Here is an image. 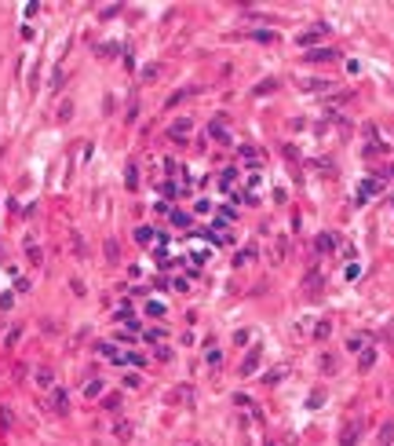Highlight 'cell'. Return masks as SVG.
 Wrapping results in <instances>:
<instances>
[{
  "label": "cell",
  "instance_id": "obj_1",
  "mask_svg": "<svg viewBox=\"0 0 394 446\" xmlns=\"http://www.w3.org/2000/svg\"><path fill=\"white\" fill-rule=\"evenodd\" d=\"M358 439H361V421H351L340 432V446H358Z\"/></svg>",
  "mask_w": 394,
  "mask_h": 446
},
{
  "label": "cell",
  "instance_id": "obj_2",
  "mask_svg": "<svg viewBox=\"0 0 394 446\" xmlns=\"http://www.w3.org/2000/svg\"><path fill=\"white\" fill-rule=\"evenodd\" d=\"M48 406L55 413H70V395L62 392V388H51V399H48Z\"/></svg>",
  "mask_w": 394,
  "mask_h": 446
},
{
  "label": "cell",
  "instance_id": "obj_3",
  "mask_svg": "<svg viewBox=\"0 0 394 446\" xmlns=\"http://www.w3.org/2000/svg\"><path fill=\"white\" fill-rule=\"evenodd\" d=\"M190 128H194V121H190V117H179V121H175L172 128H168V135H172V139H179V143H183V139H186V132H190Z\"/></svg>",
  "mask_w": 394,
  "mask_h": 446
},
{
  "label": "cell",
  "instance_id": "obj_4",
  "mask_svg": "<svg viewBox=\"0 0 394 446\" xmlns=\"http://www.w3.org/2000/svg\"><path fill=\"white\" fill-rule=\"evenodd\" d=\"M332 59H340L332 48H314V51H307V62H332Z\"/></svg>",
  "mask_w": 394,
  "mask_h": 446
},
{
  "label": "cell",
  "instance_id": "obj_5",
  "mask_svg": "<svg viewBox=\"0 0 394 446\" xmlns=\"http://www.w3.org/2000/svg\"><path fill=\"white\" fill-rule=\"evenodd\" d=\"M380 190H383V179H365L361 190H358V201H365L369 194H380Z\"/></svg>",
  "mask_w": 394,
  "mask_h": 446
},
{
  "label": "cell",
  "instance_id": "obj_6",
  "mask_svg": "<svg viewBox=\"0 0 394 446\" xmlns=\"http://www.w3.org/2000/svg\"><path fill=\"white\" fill-rule=\"evenodd\" d=\"M190 95H197V88H194V85H186V88H179V91H172V95H168V106H179L183 99H190Z\"/></svg>",
  "mask_w": 394,
  "mask_h": 446
},
{
  "label": "cell",
  "instance_id": "obj_7",
  "mask_svg": "<svg viewBox=\"0 0 394 446\" xmlns=\"http://www.w3.org/2000/svg\"><path fill=\"white\" fill-rule=\"evenodd\" d=\"M321 33H328V26H325V22H321V26H314V30H307V33H299V44H314Z\"/></svg>",
  "mask_w": 394,
  "mask_h": 446
},
{
  "label": "cell",
  "instance_id": "obj_8",
  "mask_svg": "<svg viewBox=\"0 0 394 446\" xmlns=\"http://www.w3.org/2000/svg\"><path fill=\"white\" fill-rule=\"evenodd\" d=\"M99 351H102V355H106L110 362H128V355H124V351H117V348H114V344H102V348H99Z\"/></svg>",
  "mask_w": 394,
  "mask_h": 446
},
{
  "label": "cell",
  "instance_id": "obj_9",
  "mask_svg": "<svg viewBox=\"0 0 394 446\" xmlns=\"http://www.w3.org/2000/svg\"><path fill=\"white\" fill-rule=\"evenodd\" d=\"M314 245H317V253H332L336 249V234H317Z\"/></svg>",
  "mask_w": 394,
  "mask_h": 446
},
{
  "label": "cell",
  "instance_id": "obj_10",
  "mask_svg": "<svg viewBox=\"0 0 394 446\" xmlns=\"http://www.w3.org/2000/svg\"><path fill=\"white\" fill-rule=\"evenodd\" d=\"M154 238H157V230H154V227H135V241H139V245H150Z\"/></svg>",
  "mask_w": 394,
  "mask_h": 446
},
{
  "label": "cell",
  "instance_id": "obj_11",
  "mask_svg": "<svg viewBox=\"0 0 394 446\" xmlns=\"http://www.w3.org/2000/svg\"><path fill=\"white\" fill-rule=\"evenodd\" d=\"M256 366H259V348H256V351H248V358L241 362V373L248 377V373H252V369H256Z\"/></svg>",
  "mask_w": 394,
  "mask_h": 446
},
{
  "label": "cell",
  "instance_id": "obj_12",
  "mask_svg": "<svg viewBox=\"0 0 394 446\" xmlns=\"http://www.w3.org/2000/svg\"><path fill=\"white\" fill-rule=\"evenodd\" d=\"M380 446H394V424L391 421L380 428Z\"/></svg>",
  "mask_w": 394,
  "mask_h": 446
},
{
  "label": "cell",
  "instance_id": "obj_13",
  "mask_svg": "<svg viewBox=\"0 0 394 446\" xmlns=\"http://www.w3.org/2000/svg\"><path fill=\"white\" fill-rule=\"evenodd\" d=\"M124 183H128V190L139 187V169H135V165H128V169H124Z\"/></svg>",
  "mask_w": 394,
  "mask_h": 446
},
{
  "label": "cell",
  "instance_id": "obj_14",
  "mask_svg": "<svg viewBox=\"0 0 394 446\" xmlns=\"http://www.w3.org/2000/svg\"><path fill=\"white\" fill-rule=\"evenodd\" d=\"M328 333H332V322H328V318H321V322L314 326V340H325Z\"/></svg>",
  "mask_w": 394,
  "mask_h": 446
},
{
  "label": "cell",
  "instance_id": "obj_15",
  "mask_svg": "<svg viewBox=\"0 0 394 446\" xmlns=\"http://www.w3.org/2000/svg\"><path fill=\"white\" fill-rule=\"evenodd\" d=\"M208 135H212V139H227V128H223V121H219V117H215L212 125H208Z\"/></svg>",
  "mask_w": 394,
  "mask_h": 446
},
{
  "label": "cell",
  "instance_id": "obj_16",
  "mask_svg": "<svg viewBox=\"0 0 394 446\" xmlns=\"http://www.w3.org/2000/svg\"><path fill=\"white\" fill-rule=\"evenodd\" d=\"M114 435H117V439H128V435H131V421H117L114 424Z\"/></svg>",
  "mask_w": 394,
  "mask_h": 446
},
{
  "label": "cell",
  "instance_id": "obj_17",
  "mask_svg": "<svg viewBox=\"0 0 394 446\" xmlns=\"http://www.w3.org/2000/svg\"><path fill=\"white\" fill-rule=\"evenodd\" d=\"M157 77H161V62H150L143 70V81H157Z\"/></svg>",
  "mask_w": 394,
  "mask_h": 446
},
{
  "label": "cell",
  "instance_id": "obj_18",
  "mask_svg": "<svg viewBox=\"0 0 394 446\" xmlns=\"http://www.w3.org/2000/svg\"><path fill=\"white\" fill-rule=\"evenodd\" d=\"M146 314H154V318H161V314H164V304H161V300H150V304H146Z\"/></svg>",
  "mask_w": 394,
  "mask_h": 446
},
{
  "label": "cell",
  "instance_id": "obj_19",
  "mask_svg": "<svg viewBox=\"0 0 394 446\" xmlns=\"http://www.w3.org/2000/svg\"><path fill=\"white\" fill-rule=\"evenodd\" d=\"M0 424H4V428H11V424H15V413L7 410V406H0Z\"/></svg>",
  "mask_w": 394,
  "mask_h": 446
},
{
  "label": "cell",
  "instance_id": "obj_20",
  "mask_svg": "<svg viewBox=\"0 0 394 446\" xmlns=\"http://www.w3.org/2000/svg\"><path fill=\"white\" fill-rule=\"evenodd\" d=\"M84 395H88V399H95V395H102V380H91V384H88V388H84Z\"/></svg>",
  "mask_w": 394,
  "mask_h": 446
},
{
  "label": "cell",
  "instance_id": "obj_21",
  "mask_svg": "<svg viewBox=\"0 0 394 446\" xmlns=\"http://www.w3.org/2000/svg\"><path fill=\"white\" fill-rule=\"evenodd\" d=\"M361 344H365V333H354V337L347 340V348H351V351H361Z\"/></svg>",
  "mask_w": 394,
  "mask_h": 446
},
{
  "label": "cell",
  "instance_id": "obj_22",
  "mask_svg": "<svg viewBox=\"0 0 394 446\" xmlns=\"http://www.w3.org/2000/svg\"><path fill=\"white\" fill-rule=\"evenodd\" d=\"M303 88H307V91H325L328 81H303Z\"/></svg>",
  "mask_w": 394,
  "mask_h": 446
},
{
  "label": "cell",
  "instance_id": "obj_23",
  "mask_svg": "<svg viewBox=\"0 0 394 446\" xmlns=\"http://www.w3.org/2000/svg\"><path fill=\"white\" fill-rule=\"evenodd\" d=\"M73 117V103H70V99H66V103L59 106V121H70Z\"/></svg>",
  "mask_w": 394,
  "mask_h": 446
},
{
  "label": "cell",
  "instance_id": "obj_24",
  "mask_svg": "<svg viewBox=\"0 0 394 446\" xmlns=\"http://www.w3.org/2000/svg\"><path fill=\"white\" fill-rule=\"evenodd\" d=\"M37 384H40V388H51V373H48V369H37Z\"/></svg>",
  "mask_w": 394,
  "mask_h": 446
},
{
  "label": "cell",
  "instance_id": "obj_25",
  "mask_svg": "<svg viewBox=\"0 0 394 446\" xmlns=\"http://www.w3.org/2000/svg\"><path fill=\"white\" fill-rule=\"evenodd\" d=\"M277 85H274V81H263V85H256V95H270V91H274Z\"/></svg>",
  "mask_w": 394,
  "mask_h": 446
},
{
  "label": "cell",
  "instance_id": "obj_26",
  "mask_svg": "<svg viewBox=\"0 0 394 446\" xmlns=\"http://www.w3.org/2000/svg\"><path fill=\"white\" fill-rule=\"evenodd\" d=\"M372 362H376V351H372V348H369V351H365V355H361V369H369V366H372Z\"/></svg>",
  "mask_w": 394,
  "mask_h": 446
},
{
  "label": "cell",
  "instance_id": "obj_27",
  "mask_svg": "<svg viewBox=\"0 0 394 446\" xmlns=\"http://www.w3.org/2000/svg\"><path fill=\"white\" fill-rule=\"evenodd\" d=\"M161 194H164V198H175V194H179V187H175V183H161Z\"/></svg>",
  "mask_w": 394,
  "mask_h": 446
},
{
  "label": "cell",
  "instance_id": "obj_28",
  "mask_svg": "<svg viewBox=\"0 0 394 446\" xmlns=\"http://www.w3.org/2000/svg\"><path fill=\"white\" fill-rule=\"evenodd\" d=\"M172 223H175V227H186V223H190V216H186V212H172Z\"/></svg>",
  "mask_w": 394,
  "mask_h": 446
},
{
  "label": "cell",
  "instance_id": "obj_29",
  "mask_svg": "<svg viewBox=\"0 0 394 446\" xmlns=\"http://www.w3.org/2000/svg\"><path fill=\"white\" fill-rule=\"evenodd\" d=\"M120 256V249H117V241H106V260H117Z\"/></svg>",
  "mask_w": 394,
  "mask_h": 446
},
{
  "label": "cell",
  "instance_id": "obj_30",
  "mask_svg": "<svg viewBox=\"0 0 394 446\" xmlns=\"http://www.w3.org/2000/svg\"><path fill=\"white\" fill-rule=\"evenodd\" d=\"M332 369H336V358L325 355V358H321V373H332Z\"/></svg>",
  "mask_w": 394,
  "mask_h": 446
},
{
  "label": "cell",
  "instance_id": "obj_31",
  "mask_svg": "<svg viewBox=\"0 0 394 446\" xmlns=\"http://www.w3.org/2000/svg\"><path fill=\"white\" fill-rule=\"evenodd\" d=\"M325 402V392H314L311 399H307V406H311V410H314V406H321Z\"/></svg>",
  "mask_w": 394,
  "mask_h": 446
},
{
  "label": "cell",
  "instance_id": "obj_32",
  "mask_svg": "<svg viewBox=\"0 0 394 446\" xmlns=\"http://www.w3.org/2000/svg\"><path fill=\"white\" fill-rule=\"evenodd\" d=\"M143 362H146L143 355H135V351H128V366H143Z\"/></svg>",
  "mask_w": 394,
  "mask_h": 446
},
{
  "label": "cell",
  "instance_id": "obj_33",
  "mask_svg": "<svg viewBox=\"0 0 394 446\" xmlns=\"http://www.w3.org/2000/svg\"><path fill=\"white\" fill-rule=\"evenodd\" d=\"M252 37H256V41H274V33H270V30H256Z\"/></svg>",
  "mask_w": 394,
  "mask_h": 446
},
{
  "label": "cell",
  "instance_id": "obj_34",
  "mask_svg": "<svg viewBox=\"0 0 394 446\" xmlns=\"http://www.w3.org/2000/svg\"><path fill=\"white\" fill-rule=\"evenodd\" d=\"M120 406V395H106V410H117Z\"/></svg>",
  "mask_w": 394,
  "mask_h": 446
},
{
  "label": "cell",
  "instance_id": "obj_35",
  "mask_svg": "<svg viewBox=\"0 0 394 446\" xmlns=\"http://www.w3.org/2000/svg\"><path fill=\"white\" fill-rule=\"evenodd\" d=\"M186 446H194V443H186Z\"/></svg>",
  "mask_w": 394,
  "mask_h": 446
}]
</instances>
